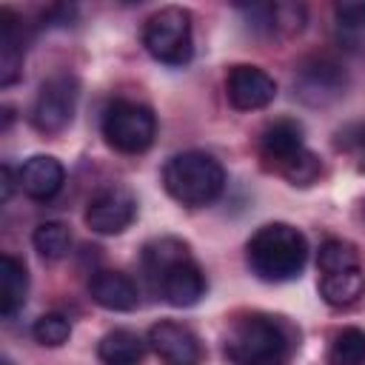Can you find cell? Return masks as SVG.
Segmentation results:
<instances>
[{
	"instance_id": "cell-12",
	"label": "cell",
	"mask_w": 365,
	"mask_h": 365,
	"mask_svg": "<svg viewBox=\"0 0 365 365\" xmlns=\"http://www.w3.org/2000/svg\"><path fill=\"white\" fill-rule=\"evenodd\" d=\"M66 182V168L51 154H34L29 157L17 171V188L37 202H48L60 194Z\"/></svg>"
},
{
	"instance_id": "cell-26",
	"label": "cell",
	"mask_w": 365,
	"mask_h": 365,
	"mask_svg": "<svg viewBox=\"0 0 365 365\" xmlns=\"http://www.w3.org/2000/svg\"><path fill=\"white\" fill-rule=\"evenodd\" d=\"M0 177H3V202H9L11 200V191H14V180H11V165H3L0 168Z\"/></svg>"
},
{
	"instance_id": "cell-23",
	"label": "cell",
	"mask_w": 365,
	"mask_h": 365,
	"mask_svg": "<svg viewBox=\"0 0 365 365\" xmlns=\"http://www.w3.org/2000/svg\"><path fill=\"white\" fill-rule=\"evenodd\" d=\"M279 174H282L291 185H297V188H308V185H314V182L319 180V174H322V163H319V157H317L311 148H305V151H299L288 165H282Z\"/></svg>"
},
{
	"instance_id": "cell-24",
	"label": "cell",
	"mask_w": 365,
	"mask_h": 365,
	"mask_svg": "<svg viewBox=\"0 0 365 365\" xmlns=\"http://www.w3.org/2000/svg\"><path fill=\"white\" fill-rule=\"evenodd\" d=\"M31 334H34V339H37L40 345H46V348H60V345H66L68 336H71V322H68V317H63V314H43V317H37V322L31 325Z\"/></svg>"
},
{
	"instance_id": "cell-27",
	"label": "cell",
	"mask_w": 365,
	"mask_h": 365,
	"mask_svg": "<svg viewBox=\"0 0 365 365\" xmlns=\"http://www.w3.org/2000/svg\"><path fill=\"white\" fill-rule=\"evenodd\" d=\"M0 365H14V362H11V359H3V362H0Z\"/></svg>"
},
{
	"instance_id": "cell-7",
	"label": "cell",
	"mask_w": 365,
	"mask_h": 365,
	"mask_svg": "<svg viewBox=\"0 0 365 365\" xmlns=\"http://www.w3.org/2000/svg\"><path fill=\"white\" fill-rule=\"evenodd\" d=\"M77 100H80V83L74 74H54L48 77L34 103H31V125L40 134H60L71 125L74 111H77Z\"/></svg>"
},
{
	"instance_id": "cell-14",
	"label": "cell",
	"mask_w": 365,
	"mask_h": 365,
	"mask_svg": "<svg viewBox=\"0 0 365 365\" xmlns=\"http://www.w3.org/2000/svg\"><path fill=\"white\" fill-rule=\"evenodd\" d=\"M88 294L91 299L106 308V311H134L140 302V288L137 282L123 274V271H111V268H100L91 274L88 279Z\"/></svg>"
},
{
	"instance_id": "cell-20",
	"label": "cell",
	"mask_w": 365,
	"mask_h": 365,
	"mask_svg": "<svg viewBox=\"0 0 365 365\" xmlns=\"http://www.w3.org/2000/svg\"><path fill=\"white\" fill-rule=\"evenodd\" d=\"M328 365H365V331L345 325L328 345Z\"/></svg>"
},
{
	"instance_id": "cell-21",
	"label": "cell",
	"mask_w": 365,
	"mask_h": 365,
	"mask_svg": "<svg viewBox=\"0 0 365 365\" xmlns=\"http://www.w3.org/2000/svg\"><path fill=\"white\" fill-rule=\"evenodd\" d=\"M31 242H34V251L43 257V259H63L71 248V231L66 222H57V220H48V222H40L31 234Z\"/></svg>"
},
{
	"instance_id": "cell-9",
	"label": "cell",
	"mask_w": 365,
	"mask_h": 365,
	"mask_svg": "<svg viewBox=\"0 0 365 365\" xmlns=\"http://www.w3.org/2000/svg\"><path fill=\"white\" fill-rule=\"evenodd\" d=\"M137 217V197L125 185H103L94 191L86 208V225L97 234H123Z\"/></svg>"
},
{
	"instance_id": "cell-10",
	"label": "cell",
	"mask_w": 365,
	"mask_h": 365,
	"mask_svg": "<svg viewBox=\"0 0 365 365\" xmlns=\"http://www.w3.org/2000/svg\"><path fill=\"white\" fill-rule=\"evenodd\" d=\"M148 345L163 365H202L205 356L200 336L177 319L154 322L148 328Z\"/></svg>"
},
{
	"instance_id": "cell-17",
	"label": "cell",
	"mask_w": 365,
	"mask_h": 365,
	"mask_svg": "<svg viewBox=\"0 0 365 365\" xmlns=\"http://www.w3.org/2000/svg\"><path fill=\"white\" fill-rule=\"evenodd\" d=\"M26 294H29L26 265L17 257L3 254L0 257V314L6 319H11L26 305Z\"/></svg>"
},
{
	"instance_id": "cell-19",
	"label": "cell",
	"mask_w": 365,
	"mask_h": 365,
	"mask_svg": "<svg viewBox=\"0 0 365 365\" xmlns=\"http://www.w3.org/2000/svg\"><path fill=\"white\" fill-rule=\"evenodd\" d=\"M317 288H319V297H322L331 308H351V305L365 294V274H362V268L319 274Z\"/></svg>"
},
{
	"instance_id": "cell-15",
	"label": "cell",
	"mask_w": 365,
	"mask_h": 365,
	"mask_svg": "<svg viewBox=\"0 0 365 365\" xmlns=\"http://www.w3.org/2000/svg\"><path fill=\"white\" fill-rule=\"evenodd\" d=\"M242 11L248 14V23L257 31L274 37L299 34L305 26V6L299 3H254V6H242Z\"/></svg>"
},
{
	"instance_id": "cell-5",
	"label": "cell",
	"mask_w": 365,
	"mask_h": 365,
	"mask_svg": "<svg viewBox=\"0 0 365 365\" xmlns=\"http://www.w3.org/2000/svg\"><path fill=\"white\" fill-rule=\"evenodd\" d=\"M143 46L157 63L185 66L194 57L191 11L182 9V6L157 9L143 26Z\"/></svg>"
},
{
	"instance_id": "cell-2",
	"label": "cell",
	"mask_w": 365,
	"mask_h": 365,
	"mask_svg": "<svg viewBox=\"0 0 365 365\" xmlns=\"http://www.w3.org/2000/svg\"><path fill=\"white\" fill-rule=\"evenodd\" d=\"M299 348V331L274 314H245L225 336L231 365H288Z\"/></svg>"
},
{
	"instance_id": "cell-25",
	"label": "cell",
	"mask_w": 365,
	"mask_h": 365,
	"mask_svg": "<svg viewBox=\"0 0 365 365\" xmlns=\"http://www.w3.org/2000/svg\"><path fill=\"white\" fill-rule=\"evenodd\" d=\"M334 14L342 29H365V0H339Z\"/></svg>"
},
{
	"instance_id": "cell-13",
	"label": "cell",
	"mask_w": 365,
	"mask_h": 365,
	"mask_svg": "<svg viewBox=\"0 0 365 365\" xmlns=\"http://www.w3.org/2000/svg\"><path fill=\"white\" fill-rule=\"evenodd\" d=\"M299 151H305V140H302V125L297 120L282 117V120H274V123H268L262 128V134H259V157L277 174Z\"/></svg>"
},
{
	"instance_id": "cell-18",
	"label": "cell",
	"mask_w": 365,
	"mask_h": 365,
	"mask_svg": "<svg viewBox=\"0 0 365 365\" xmlns=\"http://www.w3.org/2000/svg\"><path fill=\"white\" fill-rule=\"evenodd\" d=\"M97 356L103 365H140L145 356V342L131 328H114L97 342Z\"/></svg>"
},
{
	"instance_id": "cell-22",
	"label": "cell",
	"mask_w": 365,
	"mask_h": 365,
	"mask_svg": "<svg viewBox=\"0 0 365 365\" xmlns=\"http://www.w3.org/2000/svg\"><path fill=\"white\" fill-rule=\"evenodd\" d=\"M317 268L319 274H334V271H348L359 268V254L351 242L345 240H325L317 254Z\"/></svg>"
},
{
	"instance_id": "cell-28",
	"label": "cell",
	"mask_w": 365,
	"mask_h": 365,
	"mask_svg": "<svg viewBox=\"0 0 365 365\" xmlns=\"http://www.w3.org/2000/svg\"><path fill=\"white\" fill-rule=\"evenodd\" d=\"M362 208H365V202H362Z\"/></svg>"
},
{
	"instance_id": "cell-1",
	"label": "cell",
	"mask_w": 365,
	"mask_h": 365,
	"mask_svg": "<svg viewBox=\"0 0 365 365\" xmlns=\"http://www.w3.org/2000/svg\"><path fill=\"white\" fill-rule=\"evenodd\" d=\"M140 262L151 291L163 302L174 308H191L205 297L208 282L188 242L177 237H157L143 245Z\"/></svg>"
},
{
	"instance_id": "cell-6",
	"label": "cell",
	"mask_w": 365,
	"mask_h": 365,
	"mask_svg": "<svg viewBox=\"0 0 365 365\" xmlns=\"http://www.w3.org/2000/svg\"><path fill=\"white\" fill-rule=\"evenodd\" d=\"M100 131L106 143L120 154H143L154 145L157 117L148 106L137 100H111L103 111Z\"/></svg>"
},
{
	"instance_id": "cell-11",
	"label": "cell",
	"mask_w": 365,
	"mask_h": 365,
	"mask_svg": "<svg viewBox=\"0 0 365 365\" xmlns=\"http://www.w3.org/2000/svg\"><path fill=\"white\" fill-rule=\"evenodd\" d=\"M225 97L237 111H259L274 103L277 80L259 66L237 63L225 74Z\"/></svg>"
},
{
	"instance_id": "cell-3",
	"label": "cell",
	"mask_w": 365,
	"mask_h": 365,
	"mask_svg": "<svg viewBox=\"0 0 365 365\" xmlns=\"http://www.w3.org/2000/svg\"><path fill=\"white\" fill-rule=\"evenodd\" d=\"M245 262L262 282H291L308 262V240L288 222H265L245 242Z\"/></svg>"
},
{
	"instance_id": "cell-8",
	"label": "cell",
	"mask_w": 365,
	"mask_h": 365,
	"mask_svg": "<svg viewBox=\"0 0 365 365\" xmlns=\"http://www.w3.org/2000/svg\"><path fill=\"white\" fill-rule=\"evenodd\" d=\"M345 88H348L345 66L325 54L308 57L294 77V94L308 106H331L345 94Z\"/></svg>"
},
{
	"instance_id": "cell-4",
	"label": "cell",
	"mask_w": 365,
	"mask_h": 365,
	"mask_svg": "<svg viewBox=\"0 0 365 365\" xmlns=\"http://www.w3.org/2000/svg\"><path fill=\"white\" fill-rule=\"evenodd\" d=\"M163 185L171 200L188 208L211 205L225 188V168L208 151L174 154L163 168Z\"/></svg>"
},
{
	"instance_id": "cell-16",
	"label": "cell",
	"mask_w": 365,
	"mask_h": 365,
	"mask_svg": "<svg viewBox=\"0 0 365 365\" xmlns=\"http://www.w3.org/2000/svg\"><path fill=\"white\" fill-rule=\"evenodd\" d=\"M23 54H26L23 26L14 11L0 9V83L3 86H11L20 77Z\"/></svg>"
}]
</instances>
